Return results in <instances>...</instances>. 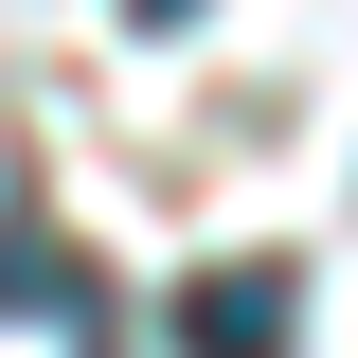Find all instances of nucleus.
I'll list each match as a JSON object with an SVG mask.
<instances>
[{
    "mask_svg": "<svg viewBox=\"0 0 358 358\" xmlns=\"http://www.w3.org/2000/svg\"><path fill=\"white\" fill-rule=\"evenodd\" d=\"M126 18H179V0H126Z\"/></svg>",
    "mask_w": 358,
    "mask_h": 358,
    "instance_id": "obj_2",
    "label": "nucleus"
},
{
    "mask_svg": "<svg viewBox=\"0 0 358 358\" xmlns=\"http://www.w3.org/2000/svg\"><path fill=\"white\" fill-rule=\"evenodd\" d=\"M287 341H305V268L287 251H215L179 287V358H287Z\"/></svg>",
    "mask_w": 358,
    "mask_h": 358,
    "instance_id": "obj_1",
    "label": "nucleus"
}]
</instances>
